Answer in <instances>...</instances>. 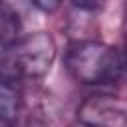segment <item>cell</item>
I'll return each mask as SVG.
<instances>
[{
  "instance_id": "1",
  "label": "cell",
  "mask_w": 127,
  "mask_h": 127,
  "mask_svg": "<svg viewBox=\"0 0 127 127\" xmlns=\"http://www.w3.org/2000/svg\"><path fill=\"white\" fill-rule=\"evenodd\" d=\"M58 48L48 32L22 34L10 46L0 50V85L14 89L46 77L54 65Z\"/></svg>"
},
{
  "instance_id": "2",
  "label": "cell",
  "mask_w": 127,
  "mask_h": 127,
  "mask_svg": "<svg viewBox=\"0 0 127 127\" xmlns=\"http://www.w3.org/2000/svg\"><path fill=\"white\" fill-rule=\"evenodd\" d=\"M69 75L83 85H115L127 79V46L95 40L73 42L65 52Z\"/></svg>"
},
{
  "instance_id": "3",
  "label": "cell",
  "mask_w": 127,
  "mask_h": 127,
  "mask_svg": "<svg viewBox=\"0 0 127 127\" xmlns=\"http://www.w3.org/2000/svg\"><path fill=\"white\" fill-rule=\"evenodd\" d=\"M79 123L85 127H125L127 111L111 97H89L79 107Z\"/></svg>"
},
{
  "instance_id": "4",
  "label": "cell",
  "mask_w": 127,
  "mask_h": 127,
  "mask_svg": "<svg viewBox=\"0 0 127 127\" xmlns=\"http://www.w3.org/2000/svg\"><path fill=\"white\" fill-rule=\"evenodd\" d=\"M20 36H22L20 14L8 2L0 0V50H4L6 46H10Z\"/></svg>"
},
{
  "instance_id": "5",
  "label": "cell",
  "mask_w": 127,
  "mask_h": 127,
  "mask_svg": "<svg viewBox=\"0 0 127 127\" xmlns=\"http://www.w3.org/2000/svg\"><path fill=\"white\" fill-rule=\"evenodd\" d=\"M20 105L16 97L4 89H0V127H16Z\"/></svg>"
},
{
  "instance_id": "6",
  "label": "cell",
  "mask_w": 127,
  "mask_h": 127,
  "mask_svg": "<svg viewBox=\"0 0 127 127\" xmlns=\"http://www.w3.org/2000/svg\"><path fill=\"white\" fill-rule=\"evenodd\" d=\"M38 10H42V12H46V14H52V12H56L60 6H62V2L64 0H30Z\"/></svg>"
},
{
  "instance_id": "7",
  "label": "cell",
  "mask_w": 127,
  "mask_h": 127,
  "mask_svg": "<svg viewBox=\"0 0 127 127\" xmlns=\"http://www.w3.org/2000/svg\"><path fill=\"white\" fill-rule=\"evenodd\" d=\"M77 127H85V125H81V123H79V125H77Z\"/></svg>"
}]
</instances>
